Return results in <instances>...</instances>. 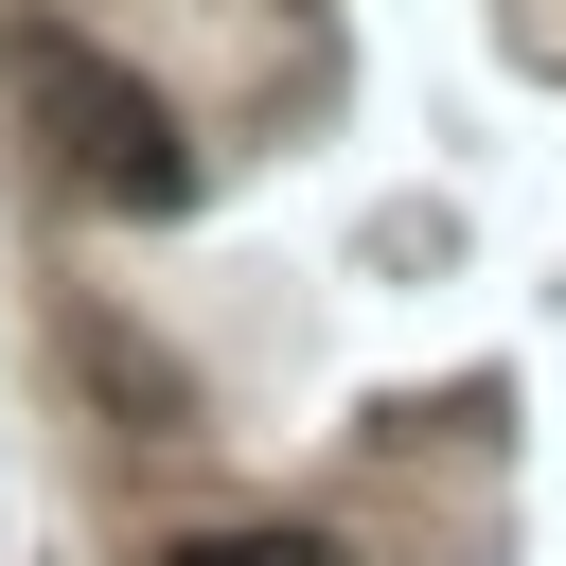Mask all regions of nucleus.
Here are the masks:
<instances>
[{
    "instance_id": "nucleus-1",
    "label": "nucleus",
    "mask_w": 566,
    "mask_h": 566,
    "mask_svg": "<svg viewBox=\"0 0 566 566\" xmlns=\"http://www.w3.org/2000/svg\"><path fill=\"white\" fill-rule=\"evenodd\" d=\"M0 71H18V106H35V142H53V177H71L88 212H177V195H195L177 106H159L124 53H88L71 18H18V35H0Z\"/></svg>"
},
{
    "instance_id": "nucleus-2",
    "label": "nucleus",
    "mask_w": 566,
    "mask_h": 566,
    "mask_svg": "<svg viewBox=\"0 0 566 566\" xmlns=\"http://www.w3.org/2000/svg\"><path fill=\"white\" fill-rule=\"evenodd\" d=\"M159 566H336L318 531H195V548H159Z\"/></svg>"
}]
</instances>
